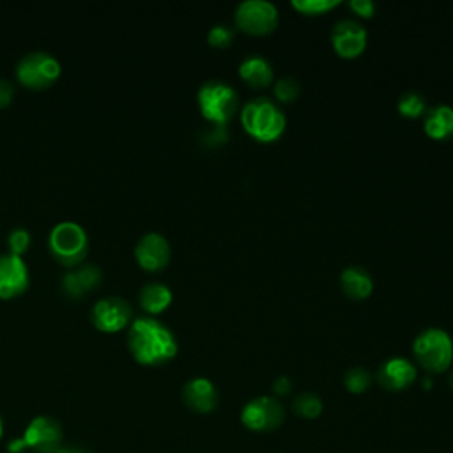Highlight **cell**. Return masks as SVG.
Wrapping results in <instances>:
<instances>
[{
    "instance_id": "8992f818",
    "label": "cell",
    "mask_w": 453,
    "mask_h": 453,
    "mask_svg": "<svg viewBox=\"0 0 453 453\" xmlns=\"http://www.w3.org/2000/svg\"><path fill=\"white\" fill-rule=\"evenodd\" d=\"M60 74V62L48 51L35 50L19 57L16 62L18 80L30 88H44Z\"/></svg>"
},
{
    "instance_id": "5bb4252c",
    "label": "cell",
    "mask_w": 453,
    "mask_h": 453,
    "mask_svg": "<svg viewBox=\"0 0 453 453\" xmlns=\"http://www.w3.org/2000/svg\"><path fill=\"white\" fill-rule=\"evenodd\" d=\"M103 278V271L99 265L92 264V262H85V264H78L69 267L58 281V287L62 290L64 296L78 299L83 294H87L88 290H92Z\"/></svg>"
},
{
    "instance_id": "4dcf8cb0",
    "label": "cell",
    "mask_w": 453,
    "mask_h": 453,
    "mask_svg": "<svg viewBox=\"0 0 453 453\" xmlns=\"http://www.w3.org/2000/svg\"><path fill=\"white\" fill-rule=\"evenodd\" d=\"M290 389H292V382H290L288 377L280 375V377H276V379L273 380V391H274L278 396L287 395Z\"/></svg>"
},
{
    "instance_id": "44dd1931",
    "label": "cell",
    "mask_w": 453,
    "mask_h": 453,
    "mask_svg": "<svg viewBox=\"0 0 453 453\" xmlns=\"http://www.w3.org/2000/svg\"><path fill=\"white\" fill-rule=\"evenodd\" d=\"M322 409H324V403H322V398L311 391H304V393H299L297 396H294L292 400V411L299 416V418H304V419H315L322 414Z\"/></svg>"
},
{
    "instance_id": "9a60e30c",
    "label": "cell",
    "mask_w": 453,
    "mask_h": 453,
    "mask_svg": "<svg viewBox=\"0 0 453 453\" xmlns=\"http://www.w3.org/2000/svg\"><path fill=\"white\" fill-rule=\"evenodd\" d=\"M416 366L409 359L391 357L379 366L375 380L386 391H402L416 380Z\"/></svg>"
},
{
    "instance_id": "f546056e",
    "label": "cell",
    "mask_w": 453,
    "mask_h": 453,
    "mask_svg": "<svg viewBox=\"0 0 453 453\" xmlns=\"http://www.w3.org/2000/svg\"><path fill=\"white\" fill-rule=\"evenodd\" d=\"M14 96V85L7 78H0V106H5L11 103Z\"/></svg>"
},
{
    "instance_id": "1f68e13d",
    "label": "cell",
    "mask_w": 453,
    "mask_h": 453,
    "mask_svg": "<svg viewBox=\"0 0 453 453\" xmlns=\"http://www.w3.org/2000/svg\"><path fill=\"white\" fill-rule=\"evenodd\" d=\"M53 453H85V451H80V449H57Z\"/></svg>"
},
{
    "instance_id": "d4e9b609",
    "label": "cell",
    "mask_w": 453,
    "mask_h": 453,
    "mask_svg": "<svg viewBox=\"0 0 453 453\" xmlns=\"http://www.w3.org/2000/svg\"><path fill=\"white\" fill-rule=\"evenodd\" d=\"M336 5H340V0H294L292 7L303 14H322L327 12L329 9H334Z\"/></svg>"
},
{
    "instance_id": "6da1fadb",
    "label": "cell",
    "mask_w": 453,
    "mask_h": 453,
    "mask_svg": "<svg viewBox=\"0 0 453 453\" xmlns=\"http://www.w3.org/2000/svg\"><path fill=\"white\" fill-rule=\"evenodd\" d=\"M127 347L138 363L163 365L177 354V338L156 317H138L127 329Z\"/></svg>"
},
{
    "instance_id": "ba28073f",
    "label": "cell",
    "mask_w": 453,
    "mask_h": 453,
    "mask_svg": "<svg viewBox=\"0 0 453 453\" xmlns=\"http://www.w3.org/2000/svg\"><path fill=\"white\" fill-rule=\"evenodd\" d=\"M60 441H62V428L58 421L50 416H37L27 426L23 439L9 444V451L14 453L23 448H30L37 453H53L58 449Z\"/></svg>"
},
{
    "instance_id": "484cf974",
    "label": "cell",
    "mask_w": 453,
    "mask_h": 453,
    "mask_svg": "<svg viewBox=\"0 0 453 453\" xmlns=\"http://www.w3.org/2000/svg\"><path fill=\"white\" fill-rule=\"evenodd\" d=\"M30 244V232L25 226H14L7 234L9 251L14 255H21Z\"/></svg>"
},
{
    "instance_id": "ffe728a7",
    "label": "cell",
    "mask_w": 453,
    "mask_h": 453,
    "mask_svg": "<svg viewBox=\"0 0 453 453\" xmlns=\"http://www.w3.org/2000/svg\"><path fill=\"white\" fill-rule=\"evenodd\" d=\"M138 301L145 311L156 315L172 303V290L161 281H149L140 288Z\"/></svg>"
},
{
    "instance_id": "f1b7e54d",
    "label": "cell",
    "mask_w": 453,
    "mask_h": 453,
    "mask_svg": "<svg viewBox=\"0 0 453 453\" xmlns=\"http://www.w3.org/2000/svg\"><path fill=\"white\" fill-rule=\"evenodd\" d=\"M349 7H350L356 14L363 16V18H370V16L373 14V11H375V4H373L372 0H350V2H349Z\"/></svg>"
},
{
    "instance_id": "2e32d148",
    "label": "cell",
    "mask_w": 453,
    "mask_h": 453,
    "mask_svg": "<svg viewBox=\"0 0 453 453\" xmlns=\"http://www.w3.org/2000/svg\"><path fill=\"white\" fill-rule=\"evenodd\" d=\"M182 400L191 411L198 414H207L218 407L219 395L216 386L209 379L195 377L184 384Z\"/></svg>"
},
{
    "instance_id": "ac0fdd59",
    "label": "cell",
    "mask_w": 453,
    "mask_h": 453,
    "mask_svg": "<svg viewBox=\"0 0 453 453\" xmlns=\"http://www.w3.org/2000/svg\"><path fill=\"white\" fill-rule=\"evenodd\" d=\"M239 74L253 88H264V87L271 85L273 78H274L271 64L260 55L246 57L239 64Z\"/></svg>"
},
{
    "instance_id": "277c9868",
    "label": "cell",
    "mask_w": 453,
    "mask_h": 453,
    "mask_svg": "<svg viewBox=\"0 0 453 453\" xmlns=\"http://www.w3.org/2000/svg\"><path fill=\"white\" fill-rule=\"evenodd\" d=\"M48 248L51 255L65 264V265H78L88 250V237L85 228L71 219L57 223L48 235Z\"/></svg>"
},
{
    "instance_id": "836d02e7",
    "label": "cell",
    "mask_w": 453,
    "mask_h": 453,
    "mask_svg": "<svg viewBox=\"0 0 453 453\" xmlns=\"http://www.w3.org/2000/svg\"><path fill=\"white\" fill-rule=\"evenodd\" d=\"M2 430H4V425H2V418H0V437H2Z\"/></svg>"
},
{
    "instance_id": "3957f363",
    "label": "cell",
    "mask_w": 453,
    "mask_h": 453,
    "mask_svg": "<svg viewBox=\"0 0 453 453\" xmlns=\"http://www.w3.org/2000/svg\"><path fill=\"white\" fill-rule=\"evenodd\" d=\"M412 352L421 368L430 373H442L453 361V340L444 329L428 327L414 338Z\"/></svg>"
},
{
    "instance_id": "9c48e42d",
    "label": "cell",
    "mask_w": 453,
    "mask_h": 453,
    "mask_svg": "<svg viewBox=\"0 0 453 453\" xmlns=\"http://www.w3.org/2000/svg\"><path fill=\"white\" fill-rule=\"evenodd\" d=\"M285 419V409L274 396H257L241 411L242 425L251 432H273Z\"/></svg>"
},
{
    "instance_id": "52a82bcc",
    "label": "cell",
    "mask_w": 453,
    "mask_h": 453,
    "mask_svg": "<svg viewBox=\"0 0 453 453\" xmlns=\"http://www.w3.org/2000/svg\"><path fill=\"white\" fill-rule=\"evenodd\" d=\"M234 19L246 34L265 35L278 25V9L269 0H244L235 7Z\"/></svg>"
},
{
    "instance_id": "e0dca14e",
    "label": "cell",
    "mask_w": 453,
    "mask_h": 453,
    "mask_svg": "<svg viewBox=\"0 0 453 453\" xmlns=\"http://www.w3.org/2000/svg\"><path fill=\"white\" fill-rule=\"evenodd\" d=\"M340 287L350 299H366L373 290V281L366 269L349 265L340 274Z\"/></svg>"
},
{
    "instance_id": "30bf717a",
    "label": "cell",
    "mask_w": 453,
    "mask_h": 453,
    "mask_svg": "<svg viewBox=\"0 0 453 453\" xmlns=\"http://www.w3.org/2000/svg\"><path fill=\"white\" fill-rule=\"evenodd\" d=\"M133 308L120 296H104L90 308V320L101 331H119L131 319Z\"/></svg>"
},
{
    "instance_id": "7402d4cb",
    "label": "cell",
    "mask_w": 453,
    "mask_h": 453,
    "mask_svg": "<svg viewBox=\"0 0 453 453\" xmlns=\"http://www.w3.org/2000/svg\"><path fill=\"white\" fill-rule=\"evenodd\" d=\"M398 111L403 115V117H409V119H416V117H421L425 111H426V101L425 97L419 94V92H414V90H409V92H403L398 99Z\"/></svg>"
},
{
    "instance_id": "7a4b0ae2",
    "label": "cell",
    "mask_w": 453,
    "mask_h": 453,
    "mask_svg": "<svg viewBox=\"0 0 453 453\" xmlns=\"http://www.w3.org/2000/svg\"><path fill=\"white\" fill-rule=\"evenodd\" d=\"M241 124L255 140L274 142L283 134L287 119L276 103L267 97H255L242 106Z\"/></svg>"
},
{
    "instance_id": "7c38bea8",
    "label": "cell",
    "mask_w": 453,
    "mask_h": 453,
    "mask_svg": "<svg viewBox=\"0 0 453 453\" xmlns=\"http://www.w3.org/2000/svg\"><path fill=\"white\" fill-rule=\"evenodd\" d=\"M30 281L27 262L11 251L0 255V297L9 299L27 290Z\"/></svg>"
},
{
    "instance_id": "83f0119b",
    "label": "cell",
    "mask_w": 453,
    "mask_h": 453,
    "mask_svg": "<svg viewBox=\"0 0 453 453\" xmlns=\"http://www.w3.org/2000/svg\"><path fill=\"white\" fill-rule=\"evenodd\" d=\"M228 140V133L225 129V126H211L203 131V136H202V142L207 145V147H218L221 143H225Z\"/></svg>"
},
{
    "instance_id": "5b68a950",
    "label": "cell",
    "mask_w": 453,
    "mask_h": 453,
    "mask_svg": "<svg viewBox=\"0 0 453 453\" xmlns=\"http://www.w3.org/2000/svg\"><path fill=\"white\" fill-rule=\"evenodd\" d=\"M196 101L202 115L212 124L225 126L237 111V92L225 81H205L196 94Z\"/></svg>"
},
{
    "instance_id": "8fae6325",
    "label": "cell",
    "mask_w": 453,
    "mask_h": 453,
    "mask_svg": "<svg viewBox=\"0 0 453 453\" xmlns=\"http://www.w3.org/2000/svg\"><path fill=\"white\" fill-rule=\"evenodd\" d=\"M366 30L356 19H340L331 32L334 51L343 58H356L366 48Z\"/></svg>"
},
{
    "instance_id": "4fadbf2b",
    "label": "cell",
    "mask_w": 453,
    "mask_h": 453,
    "mask_svg": "<svg viewBox=\"0 0 453 453\" xmlns=\"http://www.w3.org/2000/svg\"><path fill=\"white\" fill-rule=\"evenodd\" d=\"M170 242L159 232L143 234L134 246V257L138 264L147 271L163 269L170 260Z\"/></svg>"
},
{
    "instance_id": "4316f807",
    "label": "cell",
    "mask_w": 453,
    "mask_h": 453,
    "mask_svg": "<svg viewBox=\"0 0 453 453\" xmlns=\"http://www.w3.org/2000/svg\"><path fill=\"white\" fill-rule=\"evenodd\" d=\"M234 39V30L226 25H214L209 32H207V41L211 46L216 48H226Z\"/></svg>"
},
{
    "instance_id": "603a6c76",
    "label": "cell",
    "mask_w": 453,
    "mask_h": 453,
    "mask_svg": "<svg viewBox=\"0 0 453 453\" xmlns=\"http://www.w3.org/2000/svg\"><path fill=\"white\" fill-rule=\"evenodd\" d=\"M372 384V373L363 366L349 368L343 375V386L350 393H365Z\"/></svg>"
},
{
    "instance_id": "d6a6232c",
    "label": "cell",
    "mask_w": 453,
    "mask_h": 453,
    "mask_svg": "<svg viewBox=\"0 0 453 453\" xmlns=\"http://www.w3.org/2000/svg\"><path fill=\"white\" fill-rule=\"evenodd\" d=\"M449 388H451V389H453V372H451V373H449Z\"/></svg>"
},
{
    "instance_id": "cb8c5ba5",
    "label": "cell",
    "mask_w": 453,
    "mask_h": 453,
    "mask_svg": "<svg viewBox=\"0 0 453 453\" xmlns=\"http://www.w3.org/2000/svg\"><path fill=\"white\" fill-rule=\"evenodd\" d=\"M299 92H301L299 81L296 78H292V76H283V78L276 80V83H274V96L281 103L296 101Z\"/></svg>"
},
{
    "instance_id": "d6986e66",
    "label": "cell",
    "mask_w": 453,
    "mask_h": 453,
    "mask_svg": "<svg viewBox=\"0 0 453 453\" xmlns=\"http://www.w3.org/2000/svg\"><path fill=\"white\" fill-rule=\"evenodd\" d=\"M425 131L435 140L453 136V108L437 104L425 111Z\"/></svg>"
}]
</instances>
